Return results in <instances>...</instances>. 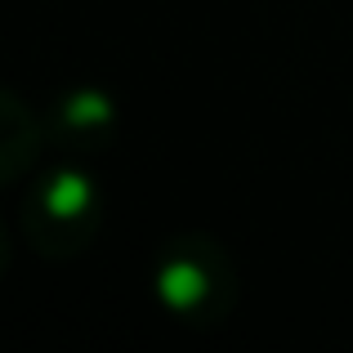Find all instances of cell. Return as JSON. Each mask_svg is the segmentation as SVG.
<instances>
[{
	"mask_svg": "<svg viewBox=\"0 0 353 353\" xmlns=\"http://www.w3.org/2000/svg\"><path fill=\"white\" fill-rule=\"evenodd\" d=\"M152 286L161 309L183 327H224L237 309L241 277L228 246L210 233H179L157 250Z\"/></svg>",
	"mask_w": 353,
	"mask_h": 353,
	"instance_id": "1",
	"label": "cell"
},
{
	"mask_svg": "<svg viewBox=\"0 0 353 353\" xmlns=\"http://www.w3.org/2000/svg\"><path fill=\"white\" fill-rule=\"evenodd\" d=\"M103 228V188L81 165L36 174L23 197V237L41 259H77Z\"/></svg>",
	"mask_w": 353,
	"mask_h": 353,
	"instance_id": "2",
	"label": "cell"
},
{
	"mask_svg": "<svg viewBox=\"0 0 353 353\" xmlns=\"http://www.w3.org/2000/svg\"><path fill=\"white\" fill-rule=\"evenodd\" d=\"M117 121H121V112L108 90H68L50 108V134L59 143L99 148V143H112Z\"/></svg>",
	"mask_w": 353,
	"mask_h": 353,
	"instance_id": "3",
	"label": "cell"
},
{
	"mask_svg": "<svg viewBox=\"0 0 353 353\" xmlns=\"http://www.w3.org/2000/svg\"><path fill=\"white\" fill-rule=\"evenodd\" d=\"M0 130H5V139H0V179L14 183V179H23V170L41 152V117L14 90H5V99H0Z\"/></svg>",
	"mask_w": 353,
	"mask_h": 353,
	"instance_id": "4",
	"label": "cell"
}]
</instances>
